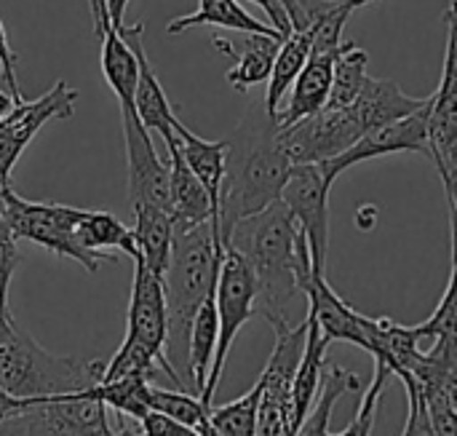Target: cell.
<instances>
[{"instance_id": "1", "label": "cell", "mask_w": 457, "mask_h": 436, "mask_svg": "<svg viewBox=\"0 0 457 436\" xmlns=\"http://www.w3.org/2000/svg\"><path fill=\"white\" fill-rule=\"evenodd\" d=\"M278 118L254 102L228 142L225 180L220 193V239L228 244L233 228L281 201L284 185L295 169L278 139Z\"/></svg>"}, {"instance_id": "2", "label": "cell", "mask_w": 457, "mask_h": 436, "mask_svg": "<svg viewBox=\"0 0 457 436\" xmlns=\"http://www.w3.org/2000/svg\"><path fill=\"white\" fill-rule=\"evenodd\" d=\"M225 244L212 222L195 228H174L171 260L163 276L169 338L166 359L190 389V330L201 306L217 295ZM193 391V389H190ZM198 397V394H195Z\"/></svg>"}, {"instance_id": "3", "label": "cell", "mask_w": 457, "mask_h": 436, "mask_svg": "<svg viewBox=\"0 0 457 436\" xmlns=\"http://www.w3.org/2000/svg\"><path fill=\"white\" fill-rule=\"evenodd\" d=\"M297 244L300 225L284 201H276L265 212L241 220L225 244L238 249L252 265L257 279V316L268 319L273 330L292 327L289 308L300 295Z\"/></svg>"}, {"instance_id": "4", "label": "cell", "mask_w": 457, "mask_h": 436, "mask_svg": "<svg viewBox=\"0 0 457 436\" xmlns=\"http://www.w3.org/2000/svg\"><path fill=\"white\" fill-rule=\"evenodd\" d=\"M104 362H83L40 348L16 322L0 335V389L24 405L86 391L99 383Z\"/></svg>"}, {"instance_id": "5", "label": "cell", "mask_w": 457, "mask_h": 436, "mask_svg": "<svg viewBox=\"0 0 457 436\" xmlns=\"http://www.w3.org/2000/svg\"><path fill=\"white\" fill-rule=\"evenodd\" d=\"M0 214L8 222L16 241L24 239L59 257L75 260L88 273H96L102 268V263L86 255L75 239L83 209L54 204V201H27L19 193H13L11 185H5L0 188Z\"/></svg>"}, {"instance_id": "6", "label": "cell", "mask_w": 457, "mask_h": 436, "mask_svg": "<svg viewBox=\"0 0 457 436\" xmlns=\"http://www.w3.org/2000/svg\"><path fill=\"white\" fill-rule=\"evenodd\" d=\"M217 314H220V340H217V354H214V365H212L206 389L201 394L204 405H209V407L214 402V394H217L222 373H225L228 354H230L241 327L249 319L257 316V279H254V271L246 263V257L233 247H225V257H222V268H220Z\"/></svg>"}, {"instance_id": "7", "label": "cell", "mask_w": 457, "mask_h": 436, "mask_svg": "<svg viewBox=\"0 0 457 436\" xmlns=\"http://www.w3.org/2000/svg\"><path fill=\"white\" fill-rule=\"evenodd\" d=\"M445 67L428 107V147L442 185L457 180V0L445 11Z\"/></svg>"}, {"instance_id": "8", "label": "cell", "mask_w": 457, "mask_h": 436, "mask_svg": "<svg viewBox=\"0 0 457 436\" xmlns=\"http://www.w3.org/2000/svg\"><path fill=\"white\" fill-rule=\"evenodd\" d=\"M364 137L361 126L356 123L351 107L332 110L321 107L319 113L287 126L278 131L281 147L287 150L295 166L300 164H327L343 155Z\"/></svg>"}, {"instance_id": "9", "label": "cell", "mask_w": 457, "mask_h": 436, "mask_svg": "<svg viewBox=\"0 0 457 436\" xmlns=\"http://www.w3.org/2000/svg\"><path fill=\"white\" fill-rule=\"evenodd\" d=\"M329 190L332 182L324 177L319 164H300L292 169L281 201L297 220L300 231L308 239V252L313 271L324 276L327 247H329Z\"/></svg>"}, {"instance_id": "10", "label": "cell", "mask_w": 457, "mask_h": 436, "mask_svg": "<svg viewBox=\"0 0 457 436\" xmlns=\"http://www.w3.org/2000/svg\"><path fill=\"white\" fill-rule=\"evenodd\" d=\"M123 139H126V172H129V201L150 204L171 214V169L158 155L150 131L142 126L134 107H120Z\"/></svg>"}, {"instance_id": "11", "label": "cell", "mask_w": 457, "mask_h": 436, "mask_svg": "<svg viewBox=\"0 0 457 436\" xmlns=\"http://www.w3.org/2000/svg\"><path fill=\"white\" fill-rule=\"evenodd\" d=\"M78 102V91L67 80H56L40 99L21 102L16 110L0 123V188L11 185V172L32 142V137L48 123L70 118Z\"/></svg>"}, {"instance_id": "12", "label": "cell", "mask_w": 457, "mask_h": 436, "mask_svg": "<svg viewBox=\"0 0 457 436\" xmlns=\"http://www.w3.org/2000/svg\"><path fill=\"white\" fill-rule=\"evenodd\" d=\"M428 107H431V96L428 105L402 121H394L388 126H380L375 131H367L353 147H348L343 155L319 164L324 177L329 182H335L343 172H348L356 164L372 161V158H383V155H394V153H423L431 158V147H428Z\"/></svg>"}, {"instance_id": "13", "label": "cell", "mask_w": 457, "mask_h": 436, "mask_svg": "<svg viewBox=\"0 0 457 436\" xmlns=\"http://www.w3.org/2000/svg\"><path fill=\"white\" fill-rule=\"evenodd\" d=\"M126 338L139 340L155 354L166 356L169 311H166L163 279L155 276L139 257H134V284H131V300H129Z\"/></svg>"}, {"instance_id": "14", "label": "cell", "mask_w": 457, "mask_h": 436, "mask_svg": "<svg viewBox=\"0 0 457 436\" xmlns=\"http://www.w3.org/2000/svg\"><path fill=\"white\" fill-rule=\"evenodd\" d=\"M118 32L134 43L137 56H139V83H137V94H134V110H137L142 126L147 131H155L166 142V147H169V145L177 142V131L174 129H177V121L179 118L174 115L171 102H169V96H166V91H163V86H161L153 64H150V59H147L145 43H142L145 24L142 21H137L131 27L123 24Z\"/></svg>"}, {"instance_id": "15", "label": "cell", "mask_w": 457, "mask_h": 436, "mask_svg": "<svg viewBox=\"0 0 457 436\" xmlns=\"http://www.w3.org/2000/svg\"><path fill=\"white\" fill-rule=\"evenodd\" d=\"M428 105V96H410L399 88V83L388 78H367L364 88L359 91L356 102L351 105V113L361 131H375L380 126H388L394 121H402Z\"/></svg>"}, {"instance_id": "16", "label": "cell", "mask_w": 457, "mask_h": 436, "mask_svg": "<svg viewBox=\"0 0 457 436\" xmlns=\"http://www.w3.org/2000/svg\"><path fill=\"white\" fill-rule=\"evenodd\" d=\"M169 150V169H171V220L174 228H195L204 222H212L217 231V214L214 204L201 185V180L193 174V169L185 164L179 153V139L166 147Z\"/></svg>"}, {"instance_id": "17", "label": "cell", "mask_w": 457, "mask_h": 436, "mask_svg": "<svg viewBox=\"0 0 457 436\" xmlns=\"http://www.w3.org/2000/svg\"><path fill=\"white\" fill-rule=\"evenodd\" d=\"M281 43H284V38L246 35L241 51H236L225 38H214V46H217L222 54H228V56L236 59V64L225 72V80H228L238 94H246L249 88H254V86H260V83L268 86Z\"/></svg>"}, {"instance_id": "18", "label": "cell", "mask_w": 457, "mask_h": 436, "mask_svg": "<svg viewBox=\"0 0 457 436\" xmlns=\"http://www.w3.org/2000/svg\"><path fill=\"white\" fill-rule=\"evenodd\" d=\"M43 407L48 421L64 436H115L107 418V405L86 391L35 402Z\"/></svg>"}, {"instance_id": "19", "label": "cell", "mask_w": 457, "mask_h": 436, "mask_svg": "<svg viewBox=\"0 0 457 436\" xmlns=\"http://www.w3.org/2000/svg\"><path fill=\"white\" fill-rule=\"evenodd\" d=\"M75 239L80 244V249L86 255H91L96 263H112L115 252L129 255L131 260L139 255L137 249V239H134V228H126L112 212H102V209H83Z\"/></svg>"}, {"instance_id": "20", "label": "cell", "mask_w": 457, "mask_h": 436, "mask_svg": "<svg viewBox=\"0 0 457 436\" xmlns=\"http://www.w3.org/2000/svg\"><path fill=\"white\" fill-rule=\"evenodd\" d=\"M177 139H179V153L185 158V164L193 169V174L201 180V185L206 188L212 204H214V214H217V225H220V193H222V180H225V161H228V142L225 139H204L198 134H193L182 121H177Z\"/></svg>"}, {"instance_id": "21", "label": "cell", "mask_w": 457, "mask_h": 436, "mask_svg": "<svg viewBox=\"0 0 457 436\" xmlns=\"http://www.w3.org/2000/svg\"><path fill=\"white\" fill-rule=\"evenodd\" d=\"M193 27H220V29H233V32H244V35L284 38L278 29H273L270 24L254 19L249 11H244V5L238 0H201L198 11L171 19L166 24V32L179 35V32H187Z\"/></svg>"}, {"instance_id": "22", "label": "cell", "mask_w": 457, "mask_h": 436, "mask_svg": "<svg viewBox=\"0 0 457 436\" xmlns=\"http://www.w3.org/2000/svg\"><path fill=\"white\" fill-rule=\"evenodd\" d=\"M316 32H319V21L313 27H308V29H295L281 43L276 64H273V72H270V80H268V91H265V99H262L265 110L270 115L278 118L281 105L287 99V91H292L295 80L305 70V64L311 59V51H313V43H316Z\"/></svg>"}, {"instance_id": "23", "label": "cell", "mask_w": 457, "mask_h": 436, "mask_svg": "<svg viewBox=\"0 0 457 436\" xmlns=\"http://www.w3.org/2000/svg\"><path fill=\"white\" fill-rule=\"evenodd\" d=\"M134 239L139 249V260L155 273L166 276L169 260H171V244H174V220L166 209L137 204L134 206Z\"/></svg>"}, {"instance_id": "24", "label": "cell", "mask_w": 457, "mask_h": 436, "mask_svg": "<svg viewBox=\"0 0 457 436\" xmlns=\"http://www.w3.org/2000/svg\"><path fill=\"white\" fill-rule=\"evenodd\" d=\"M102 75L110 91L118 96L120 107H134V94L139 83V56L129 38L110 29L102 38Z\"/></svg>"}, {"instance_id": "25", "label": "cell", "mask_w": 457, "mask_h": 436, "mask_svg": "<svg viewBox=\"0 0 457 436\" xmlns=\"http://www.w3.org/2000/svg\"><path fill=\"white\" fill-rule=\"evenodd\" d=\"M332 343L321 335L319 324L313 322V316L308 314V340H305V354L303 362L297 367L295 375V386H292V402H295V418H297V429L303 426L305 415L311 413L319 391H321V381H324V367H327V348Z\"/></svg>"}, {"instance_id": "26", "label": "cell", "mask_w": 457, "mask_h": 436, "mask_svg": "<svg viewBox=\"0 0 457 436\" xmlns=\"http://www.w3.org/2000/svg\"><path fill=\"white\" fill-rule=\"evenodd\" d=\"M220 340V314H217V295L209 298L193 319L190 330V389L193 394H204L214 354Z\"/></svg>"}, {"instance_id": "27", "label": "cell", "mask_w": 457, "mask_h": 436, "mask_svg": "<svg viewBox=\"0 0 457 436\" xmlns=\"http://www.w3.org/2000/svg\"><path fill=\"white\" fill-rule=\"evenodd\" d=\"M356 391H361V378L356 373L343 370L340 365H327L321 391H319L311 413L305 415L303 426L297 429L295 436H332L329 434V421H332L335 405L340 402V397L356 394Z\"/></svg>"}, {"instance_id": "28", "label": "cell", "mask_w": 457, "mask_h": 436, "mask_svg": "<svg viewBox=\"0 0 457 436\" xmlns=\"http://www.w3.org/2000/svg\"><path fill=\"white\" fill-rule=\"evenodd\" d=\"M367 67H370L367 51L361 46H356L353 40H345L337 54V62H335V83H332L329 102L324 107H332V110L351 107L370 78Z\"/></svg>"}, {"instance_id": "29", "label": "cell", "mask_w": 457, "mask_h": 436, "mask_svg": "<svg viewBox=\"0 0 457 436\" xmlns=\"http://www.w3.org/2000/svg\"><path fill=\"white\" fill-rule=\"evenodd\" d=\"M150 381L131 375V378H118L110 383H96L88 389L91 397L102 399L110 410H115L120 418L129 421H142L150 413Z\"/></svg>"}, {"instance_id": "30", "label": "cell", "mask_w": 457, "mask_h": 436, "mask_svg": "<svg viewBox=\"0 0 457 436\" xmlns=\"http://www.w3.org/2000/svg\"><path fill=\"white\" fill-rule=\"evenodd\" d=\"M150 410H158L185 426H190L193 432H198L201 436H206L212 432V421L209 413L212 407L204 405L201 397L190 394V391H169L161 386H150Z\"/></svg>"}, {"instance_id": "31", "label": "cell", "mask_w": 457, "mask_h": 436, "mask_svg": "<svg viewBox=\"0 0 457 436\" xmlns=\"http://www.w3.org/2000/svg\"><path fill=\"white\" fill-rule=\"evenodd\" d=\"M453 233V271L447 289L436 306V311L415 327V335L420 340H436V338H457V228H450Z\"/></svg>"}, {"instance_id": "32", "label": "cell", "mask_w": 457, "mask_h": 436, "mask_svg": "<svg viewBox=\"0 0 457 436\" xmlns=\"http://www.w3.org/2000/svg\"><path fill=\"white\" fill-rule=\"evenodd\" d=\"M391 367L383 365V362H375V378L370 383V389L364 391L361 397V405L353 415V421L340 432V434L332 436H372V429H375V418H378V407H380V397L386 391V383L391 378Z\"/></svg>"}, {"instance_id": "33", "label": "cell", "mask_w": 457, "mask_h": 436, "mask_svg": "<svg viewBox=\"0 0 457 436\" xmlns=\"http://www.w3.org/2000/svg\"><path fill=\"white\" fill-rule=\"evenodd\" d=\"M0 436H64L43 413L40 405H27L0 418Z\"/></svg>"}, {"instance_id": "34", "label": "cell", "mask_w": 457, "mask_h": 436, "mask_svg": "<svg viewBox=\"0 0 457 436\" xmlns=\"http://www.w3.org/2000/svg\"><path fill=\"white\" fill-rule=\"evenodd\" d=\"M404 389H407V399H410V413H407V426H404L402 436H436L423 394L412 383H407Z\"/></svg>"}, {"instance_id": "35", "label": "cell", "mask_w": 457, "mask_h": 436, "mask_svg": "<svg viewBox=\"0 0 457 436\" xmlns=\"http://www.w3.org/2000/svg\"><path fill=\"white\" fill-rule=\"evenodd\" d=\"M19 263H21V257H19V249H16V236L11 233L8 222L0 214V292L8 295L11 276L19 268Z\"/></svg>"}, {"instance_id": "36", "label": "cell", "mask_w": 457, "mask_h": 436, "mask_svg": "<svg viewBox=\"0 0 457 436\" xmlns=\"http://www.w3.org/2000/svg\"><path fill=\"white\" fill-rule=\"evenodd\" d=\"M139 434L142 436H201L198 432H193L190 426L158 413V410H150L142 421H134Z\"/></svg>"}, {"instance_id": "37", "label": "cell", "mask_w": 457, "mask_h": 436, "mask_svg": "<svg viewBox=\"0 0 457 436\" xmlns=\"http://www.w3.org/2000/svg\"><path fill=\"white\" fill-rule=\"evenodd\" d=\"M16 62H19V56H16V51L11 48V40H8V32H5V24H3V19H0V78H3V83H5V88L16 96V102L21 105V102H27L24 96H21V91H19V80H16Z\"/></svg>"}, {"instance_id": "38", "label": "cell", "mask_w": 457, "mask_h": 436, "mask_svg": "<svg viewBox=\"0 0 457 436\" xmlns=\"http://www.w3.org/2000/svg\"><path fill=\"white\" fill-rule=\"evenodd\" d=\"M249 3H254V5H260V8L265 11L268 24H270L273 29H278V32L284 35V40L295 32L292 16H289V8H287L284 0H249Z\"/></svg>"}, {"instance_id": "39", "label": "cell", "mask_w": 457, "mask_h": 436, "mask_svg": "<svg viewBox=\"0 0 457 436\" xmlns=\"http://www.w3.org/2000/svg\"><path fill=\"white\" fill-rule=\"evenodd\" d=\"M88 8H91V19H94V32L102 40L112 29L110 11H107V0H88Z\"/></svg>"}, {"instance_id": "40", "label": "cell", "mask_w": 457, "mask_h": 436, "mask_svg": "<svg viewBox=\"0 0 457 436\" xmlns=\"http://www.w3.org/2000/svg\"><path fill=\"white\" fill-rule=\"evenodd\" d=\"M129 3H131V0H107V11H110L112 29H120V27H123V13H126Z\"/></svg>"}, {"instance_id": "41", "label": "cell", "mask_w": 457, "mask_h": 436, "mask_svg": "<svg viewBox=\"0 0 457 436\" xmlns=\"http://www.w3.org/2000/svg\"><path fill=\"white\" fill-rule=\"evenodd\" d=\"M0 80H3V78H0ZM16 105H19V102H16V96H13L8 88H0V123H3L13 110H16Z\"/></svg>"}, {"instance_id": "42", "label": "cell", "mask_w": 457, "mask_h": 436, "mask_svg": "<svg viewBox=\"0 0 457 436\" xmlns=\"http://www.w3.org/2000/svg\"><path fill=\"white\" fill-rule=\"evenodd\" d=\"M447 193V206H450V228H457V180L445 185Z\"/></svg>"}, {"instance_id": "43", "label": "cell", "mask_w": 457, "mask_h": 436, "mask_svg": "<svg viewBox=\"0 0 457 436\" xmlns=\"http://www.w3.org/2000/svg\"><path fill=\"white\" fill-rule=\"evenodd\" d=\"M115 436H142V434H139L137 423H120V426L115 429Z\"/></svg>"}]
</instances>
